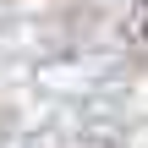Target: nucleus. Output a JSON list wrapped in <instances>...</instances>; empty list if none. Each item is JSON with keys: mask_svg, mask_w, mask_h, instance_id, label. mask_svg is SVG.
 Here are the masks:
<instances>
[{"mask_svg": "<svg viewBox=\"0 0 148 148\" xmlns=\"http://www.w3.org/2000/svg\"><path fill=\"white\" fill-rule=\"evenodd\" d=\"M137 11H143V33H148V0H137Z\"/></svg>", "mask_w": 148, "mask_h": 148, "instance_id": "1", "label": "nucleus"}]
</instances>
